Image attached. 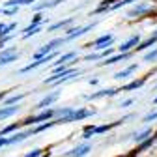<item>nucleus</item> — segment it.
<instances>
[{
    "label": "nucleus",
    "instance_id": "nucleus-22",
    "mask_svg": "<svg viewBox=\"0 0 157 157\" xmlns=\"http://www.w3.org/2000/svg\"><path fill=\"white\" fill-rule=\"evenodd\" d=\"M58 122L54 120V122H45V124H41V125H37L36 129H32V135H36V133H39V131H43V129H49V127H52V125H56Z\"/></svg>",
    "mask_w": 157,
    "mask_h": 157
},
{
    "label": "nucleus",
    "instance_id": "nucleus-29",
    "mask_svg": "<svg viewBox=\"0 0 157 157\" xmlns=\"http://www.w3.org/2000/svg\"><path fill=\"white\" fill-rule=\"evenodd\" d=\"M39 155H41V150H37V148H36V150H32V151H28V153H26V157H39Z\"/></svg>",
    "mask_w": 157,
    "mask_h": 157
},
{
    "label": "nucleus",
    "instance_id": "nucleus-25",
    "mask_svg": "<svg viewBox=\"0 0 157 157\" xmlns=\"http://www.w3.org/2000/svg\"><path fill=\"white\" fill-rule=\"evenodd\" d=\"M94 133H95V127H94V125H86V127H84V135H82V139H90Z\"/></svg>",
    "mask_w": 157,
    "mask_h": 157
},
{
    "label": "nucleus",
    "instance_id": "nucleus-34",
    "mask_svg": "<svg viewBox=\"0 0 157 157\" xmlns=\"http://www.w3.org/2000/svg\"><path fill=\"white\" fill-rule=\"evenodd\" d=\"M153 101H155V103H157V97H155V99H153Z\"/></svg>",
    "mask_w": 157,
    "mask_h": 157
},
{
    "label": "nucleus",
    "instance_id": "nucleus-6",
    "mask_svg": "<svg viewBox=\"0 0 157 157\" xmlns=\"http://www.w3.org/2000/svg\"><path fill=\"white\" fill-rule=\"evenodd\" d=\"M110 43H112V36L110 34H105V36L97 37L95 41H94V49H103V51H107V47Z\"/></svg>",
    "mask_w": 157,
    "mask_h": 157
},
{
    "label": "nucleus",
    "instance_id": "nucleus-18",
    "mask_svg": "<svg viewBox=\"0 0 157 157\" xmlns=\"http://www.w3.org/2000/svg\"><path fill=\"white\" fill-rule=\"evenodd\" d=\"M71 23H73V17H67V19H64V21H60V23H56V25L49 26V30H58V28H66V26H69Z\"/></svg>",
    "mask_w": 157,
    "mask_h": 157
},
{
    "label": "nucleus",
    "instance_id": "nucleus-15",
    "mask_svg": "<svg viewBox=\"0 0 157 157\" xmlns=\"http://www.w3.org/2000/svg\"><path fill=\"white\" fill-rule=\"evenodd\" d=\"M151 135V129H144V131H140V133H135L133 135V140L135 142H144V140H148V136Z\"/></svg>",
    "mask_w": 157,
    "mask_h": 157
},
{
    "label": "nucleus",
    "instance_id": "nucleus-11",
    "mask_svg": "<svg viewBox=\"0 0 157 157\" xmlns=\"http://www.w3.org/2000/svg\"><path fill=\"white\" fill-rule=\"evenodd\" d=\"M92 148H90V144H82V146H77L75 150H71L69 151V157H84L88 151H90Z\"/></svg>",
    "mask_w": 157,
    "mask_h": 157
},
{
    "label": "nucleus",
    "instance_id": "nucleus-12",
    "mask_svg": "<svg viewBox=\"0 0 157 157\" xmlns=\"http://www.w3.org/2000/svg\"><path fill=\"white\" fill-rule=\"evenodd\" d=\"M131 54L127 52V54H116V56H110V58H107L105 62H99V66H110V64H116V62H122V60H125V58H129Z\"/></svg>",
    "mask_w": 157,
    "mask_h": 157
},
{
    "label": "nucleus",
    "instance_id": "nucleus-24",
    "mask_svg": "<svg viewBox=\"0 0 157 157\" xmlns=\"http://www.w3.org/2000/svg\"><path fill=\"white\" fill-rule=\"evenodd\" d=\"M153 142H155V136H150V139H148V140H144V142H142V144L139 146V150H136V153H140V151H144V150H148V148H150V146H151Z\"/></svg>",
    "mask_w": 157,
    "mask_h": 157
},
{
    "label": "nucleus",
    "instance_id": "nucleus-20",
    "mask_svg": "<svg viewBox=\"0 0 157 157\" xmlns=\"http://www.w3.org/2000/svg\"><path fill=\"white\" fill-rule=\"evenodd\" d=\"M60 2H64V0H51V2H43V4H37L34 10H45V8H52V6H58V4H60Z\"/></svg>",
    "mask_w": 157,
    "mask_h": 157
},
{
    "label": "nucleus",
    "instance_id": "nucleus-27",
    "mask_svg": "<svg viewBox=\"0 0 157 157\" xmlns=\"http://www.w3.org/2000/svg\"><path fill=\"white\" fill-rule=\"evenodd\" d=\"M41 21H43V15H34V19H32V23H30V26H39L41 25Z\"/></svg>",
    "mask_w": 157,
    "mask_h": 157
},
{
    "label": "nucleus",
    "instance_id": "nucleus-16",
    "mask_svg": "<svg viewBox=\"0 0 157 157\" xmlns=\"http://www.w3.org/2000/svg\"><path fill=\"white\" fill-rule=\"evenodd\" d=\"M144 82H146V78H139V81H131L129 84L122 86V90H124V92H129V90H136V88H140Z\"/></svg>",
    "mask_w": 157,
    "mask_h": 157
},
{
    "label": "nucleus",
    "instance_id": "nucleus-10",
    "mask_svg": "<svg viewBox=\"0 0 157 157\" xmlns=\"http://www.w3.org/2000/svg\"><path fill=\"white\" fill-rule=\"evenodd\" d=\"M146 11H150V4H139V6H135V8H131L129 10V13H127V17H139V15H142V13H146Z\"/></svg>",
    "mask_w": 157,
    "mask_h": 157
},
{
    "label": "nucleus",
    "instance_id": "nucleus-4",
    "mask_svg": "<svg viewBox=\"0 0 157 157\" xmlns=\"http://www.w3.org/2000/svg\"><path fill=\"white\" fill-rule=\"evenodd\" d=\"M17 56H19V54H17L15 49H11V47L4 49L2 54H0V66H6V64H10V62H15Z\"/></svg>",
    "mask_w": 157,
    "mask_h": 157
},
{
    "label": "nucleus",
    "instance_id": "nucleus-26",
    "mask_svg": "<svg viewBox=\"0 0 157 157\" xmlns=\"http://www.w3.org/2000/svg\"><path fill=\"white\" fill-rule=\"evenodd\" d=\"M155 58H157V49H153V51H150V52H146V54H144V60H146V62L155 60Z\"/></svg>",
    "mask_w": 157,
    "mask_h": 157
},
{
    "label": "nucleus",
    "instance_id": "nucleus-28",
    "mask_svg": "<svg viewBox=\"0 0 157 157\" xmlns=\"http://www.w3.org/2000/svg\"><path fill=\"white\" fill-rule=\"evenodd\" d=\"M153 120H157V110H153V112H150L142 118V122H153Z\"/></svg>",
    "mask_w": 157,
    "mask_h": 157
},
{
    "label": "nucleus",
    "instance_id": "nucleus-1",
    "mask_svg": "<svg viewBox=\"0 0 157 157\" xmlns=\"http://www.w3.org/2000/svg\"><path fill=\"white\" fill-rule=\"evenodd\" d=\"M73 77H78V71H77V69H69V71H66V73H62V75H52V77L45 78V84H60V82H67V81H71Z\"/></svg>",
    "mask_w": 157,
    "mask_h": 157
},
{
    "label": "nucleus",
    "instance_id": "nucleus-23",
    "mask_svg": "<svg viewBox=\"0 0 157 157\" xmlns=\"http://www.w3.org/2000/svg\"><path fill=\"white\" fill-rule=\"evenodd\" d=\"M155 41H157V37H155V36H151L150 39H146V41H144V43H140L139 47H136V51H144V49H148V47H151V45H153Z\"/></svg>",
    "mask_w": 157,
    "mask_h": 157
},
{
    "label": "nucleus",
    "instance_id": "nucleus-21",
    "mask_svg": "<svg viewBox=\"0 0 157 157\" xmlns=\"http://www.w3.org/2000/svg\"><path fill=\"white\" fill-rule=\"evenodd\" d=\"M25 95H26V94H19V95L8 97V99H6V105H8V107H13V103H19L21 99H25Z\"/></svg>",
    "mask_w": 157,
    "mask_h": 157
},
{
    "label": "nucleus",
    "instance_id": "nucleus-13",
    "mask_svg": "<svg viewBox=\"0 0 157 157\" xmlns=\"http://www.w3.org/2000/svg\"><path fill=\"white\" fill-rule=\"evenodd\" d=\"M19 112V107H2L0 109V120H6V118L13 116Z\"/></svg>",
    "mask_w": 157,
    "mask_h": 157
},
{
    "label": "nucleus",
    "instance_id": "nucleus-32",
    "mask_svg": "<svg viewBox=\"0 0 157 157\" xmlns=\"http://www.w3.org/2000/svg\"><path fill=\"white\" fill-rule=\"evenodd\" d=\"M131 103H133V99H125V101H122V105H120V107H129Z\"/></svg>",
    "mask_w": 157,
    "mask_h": 157
},
{
    "label": "nucleus",
    "instance_id": "nucleus-17",
    "mask_svg": "<svg viewBox=\"0 0 157 157\" xmlns=\"http://www.w3.org/2000/svg\"><path fill=\"white\" fill-rule=\"evenodd\" d=\"M28 135H32V131H26V133H15L11 139H10V144H15V142H23Z\"/></svg>",
    "mask_w": 157,
    "mask_h": 157
},
{
    "label": "nucleus",
    "instance_id": "nucleus-2",
    "mask_svg": "<svg viewBox=\"0 0 157 157\" xmlns=\"http://www.w3.org/2000/svg\"><path fill=\"white\" fill-rule=\"evenodd\" d=\"M52 116H56V110H54V109H47V110H43V112H39L37 116L26 118V120L23 122V125H36V124H39V122L49 120V118H52Z\"/></svg>",
    "mask_w": 157,
    "mask_h": 157
},
{
    "label": "nucleus",
    "instance_id": "nucleus-33",
    "mask_svg": "<svg viewBox=\"0 0 157 157\" xmlns=\"http://www.w3.org/2000/svg\"><path fill=\"white\" fill-rule=\"evenodd\" d=\"M32 2H36V0H25V4H32Z\"/></svg>",
    "mask_w": 157,
    "mask_h": 157
},
{
    "label": "nucleus",
    "instance_id": "nucleus-30",
    "mask_svg": "<svg viewBox=\"0 0 157 157\" xmlns=\"http://www.w3.org/2000/svg\"><path fill=\"white\" fill-rule=\"evenodd\" d=\"M17 11H19V8H8V10H4L6 15H15Z\"/></svg>",
    "mask_w": 157,
    "mask_h": 157
},
{
    "label": "nucleus",
    "instance_id": "nucleus-31",
    "mask_svg": "<svg viewBox=\"0 0 157 157\" xmlns=\"http://www.w3.org/2000/svg\"><path fill=\"white\" fill-rule=\"evenodd\" d=\"M10 144V139H4V136H2V139H0V148H2V146H8Z\"/></svg>",
    "mask_w": 157,
    "mask_h": 157
},
{
    "label": "nucleus",
    "instance_id": "nucleus-3",
    "mask_svg": "<svg viewBox=\"0 0 157 157\" xmlns=\"http://www.w3.org/2000/svg\"><path fill=\"white\" fill-rule=\"evenodd\" d=\"M95 26V23H92V25H86V26H78V28H71V30H67L69 34L66 36V41H71V39H75V37H81L82 34H86L88 30H92Z\"/></svg>",
    "mask_w": 157,
    "mask_h": 157
},
{
    "label": "nucleus",
    "instance_id": "nucleus-9",
    "mask_svg": "<svg viewBox=\"0 0 157 157\" xmlns=\"http://www.w3.org/2000/svg\"><path fill=\"white\" fill-rule=\"evenodd\" d=\"M116 92H118V90H114V88H105V90L97 92V94H90V95H86V99H99V97H112V95H116Z\"/></svg>",
    "mask_w": 157,
    "mask_h": 157
},
{
    "label": "nucleus",
    "instance_id": "nucleus-14",
    "mask_svg": "<svg viewBox=\"0 0 157 157\" xmlns=\"http://www.w3.org/2000/svg\"><path fill=\"white\" fill-rule=\"evenodd\" d=\"M73 58H75V52H73V51H71V52L62 54V56L54 62V67H62V66H66V62H67V60H73Z\"/></svg>",
    "mask_w": 157,
    "mask_h": 157
},
{
    "label": "nucleus",
    "instance_id": "nucleus-5",
    "mask_svg": "<svg viewBox=\"0 0 157 157\" xmlns=\"http://www.w3.org/2000/svg\"><path fill=\"white\" fill-rule=\"evenodd\" d=\"M140 45V36H133V37H129L125 43H122L120 45V54H127L133 47H139Z\"/></svg>",
    "mask_w": 157,
    "mask_h": 157
},
{
    "label": "nucleus",
    "instance_id": "nucleus-8",
    "mask_svg": "<svg viewBox=\"0 0 157 157\" xmlns=\"http://www.w3.org/2000/svg\"><path fill=\"white\" fill-rule=\"evenodd\" d=\"M58 95H60V92H52V94H49V95H45L41 101H39L37 105H36V109H47L49 105H52L56 99H58Z\"/></svg>",
    "mask_w": 157,
    "mask_h": 157
},
{
    "label": "nucleus",
    "instance_id": "nucleus-19",
    "mask_svg": "<svg viewBox=\"0 0 157 157\" xmlns=\"http://www.w3.org/2000/svg\"><path fill=\"white\" fill-rule=\"evenodd\" d=\"M135 69H136V64L129 66V67H127V69H124V71H118V73L114 75V78H125V77H127V75H131Z\"/></svg>",
    "mask_w": 157,
    "mask_h": 157
},
{
    "label": "nucleus",
    "instance_id": "nucleus-7",
    "mask_svg": "<svg viewBox=\"0 0 157 157\" xmlns=\"http://www.w3.org/2000/svg\"><path fill=\"white\" fill-rule=\"evenodd\" d=\"M94 114H95L94 110H88V109H78V110H75V112H73V116L69 118V122H67V124H71V122H78V120H84V118L94 116Z\"/></svg>",
    "mask_w": 157,
    "mask_h": 157
}]
</instances>
